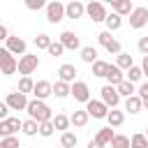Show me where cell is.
Segmentation results:
<instances>
[{"label":"cell","mask_w":148,"mask_h":148,"mask_svg":"<svg viewBox=\"0 0 148 148\" xmlns=\"http://www.w3.org/2000/svg\"><path fill=\"white\" fill-rule=\"evenodd\" d=\"M76 74H79V72H76V67H74V65H69V62H65V65H60V67H58V76H60L58 81H62V83H69V86H72V83L76 81Z\"/></svg>","instance_id":"obj_15"},{"label":"cell","mask_w":148,"mask_h":148,"mask_svg":"<svg viewBox=\"0 0 148 148\" xmlns=\"http://www.w3.org/2000/svg\"><path fill=\"white\" fill-rule=\"evenodd\" d=\"M39 67V56H35V53H25V56H21L18 58V74H23V76H30L35 69Z\"/></svg>","instance_id":"obj_3"},{"label":"cell","mask_w":148,"mask_h":148,"mask_svg":"<svg viewBox=\"0 0 148 148\" xmlns=\"http://www.w3.org/2000/svg\"><path fill=\"white\" fill-rule=\"evenodd\" d=\"M109 53H113V56H118V53H123V46H120V42L118 39H113V42H109L106 46H104Z\"/></svg>","instance_id":"obj_40"},{"label":"cell","mask_w":148,"mask_h":148,"mask_svg":"<svg viewBox=\"0 0 148 148\" xmlns=\"http://www.w3.org/2000/svg\"><path fill=\"white\" fill-rule=\"evenodd\" d=\"M88 120H90V116L86 113V109H76V111L69 116V125H74V127H86Z\"/></svg>","instance_id":"obj_20"},{"label":"cell","mask_w":148,"mask_h":148,"mask_svg":"<svg viewBox=\"0 0 148 148\" xmlns=\"http://www.w3.org/2000/svg\"><path fill=\"white\" fill-rule=\"evenodd\" d=\"M32 88H35V81H32L30 76H21V81H18V92H21V95H28V92H32Z\"/></svg>","instance_id":"obj_31"},{"label":"cell","mask_w":148,"mask_h":148,"mask_svg":"<svg viewBox=\"0 0 148 148\" xmlns=\"http://www.w3.org/2000/svg\"><path fill=\"white\" fill-rule=\"evenodd\" d=\"M25 111H28L30 120H35L37 125H39V123H49V120H53V111H51V106H49L46 102H39V99H28Z\"/></svg>","instance_id":"obj_1"},{"label":"cell","mask_w":148,"mask_h":148,"mask_svg":"<svg viewBox=\"0 0 148 148\" xmlns=\"http://www.w3.org/2000/svg\"><path fill=\"white\" fill-rule=\"evenodd\" d=\"M86 14H88L95 23H102V21L106 18V7H104L102 2H95V0H92V2L86 5Z\"/></svg>","instance_id":"obj_12"},{"label":"cell","mask_w":148,"mask_h":148,"mask_svg":"<svg viewBox=\"0 0 148 148\" xmlns=\"http://www.w3.org/2000/svg\"><path fill=\"white\" fill-rule=\"evenodd\" d=\"M143 106H141V99L136 97V95H132V97H127L125 99V111H130V113H139Z\"/></svg>","instance_id":"obj_29"},{"label":"cell","mask_w":148,"mask_h":148,"mask_svg":"<svg viewBox=\"0 0 148 148\" xmlns=\"http://www.w3.org/2000/svg\"><path fill=\"white\" fill-rule=\"evenodd\" d=\"M141 79H143V72H141V67L132 65V67L127 69V76H125V81H130V83H136V81H141Z\"/></svg>","instance_id":"obj_30"},{"label":"cell","mask_w":148,"mask_h":148,"mask_svg":"<svg viewBox=\"0 0 148 148\" xmlns=\"http://www.w3.org/2000/svg\"><path fill=\"white\" fill-rule=\"evenodd\" d=\"M51 95H56L58 99H65L67 95H69V83H62V81H56L53 83V92Z\"/></svg>","instance_id":"obj_28"},{"label":"cell","mask_w":148,"mask_h":148,"mask_svg":"<svg viewBox=\"0 0 148 148\" xmlns=\"http://www.w3.org/2000/svg\"><path fill=\"white\" fill-rule=\"evenodd\" d=\"M88 148H104V146H102L99 141H95V139H90V141H88Z\"/></svg>","instance_id":"obj_47"},{"label":"cell","mask_w":148,"mask_h":148,"mask_svg":"<svg viewBox=\"0 0 148 148\" xmlns=\"http://www.w3.org/2000/svg\"><path fill=\"white\" fill-rule=\"evenodd\" d=\"M46 51H49V56H53V58H60V56L65 53V49H62L60 42H51V46H49Z\"/></svg>","instance_id":"obj_38"},{"label":"cell","mask_w":148,"mask_h":148,"mask_svg":"<svg viewBox=\"0 0 148 148\" xmlns=\"http://www.w3.org/2000/svg\"><path fill=\"white\" fill-rule=\"evenodd\" d=\"M7 37H9V30H7V25L0 23V42H7Z\"/></svg>","instance_id":"obj_45"},{"label":"cell","mask_w":148,"mask_h":148,"mask_svg":"<svg viewBox=\"0 0 148 148\" xmlns=\"http://www.w3.org/2000/svg\"><path fill=\"white\" fill-rule=\"evenodd\" d=\"M146 139H148V130H146Z\"/></svg>","instance_id":"obj_49"},{"label":"cell","mask_w":148,"mask_h":148,"mask_svg":"<svg viewBox=\"0 0 148 148\" xmlns=\"http://www.w3.org/2000/svg\"><path fill=\"white\" fill-rule=\"evenodd\" d=\"M25 7L30 12H39V9H46V2L44 0H25Z\"/></svg>","instance_id":"obj_39"},{"label":"cell","mask_w":148,"mask_h":148,"mask_svg":"<svg viewBox=\"0 0 148 148\" xmlns=\"http://www.w3.org/2000/svg\"><path fill=\"white\" fill-rule=\"evenodd\" d=\"M76 143H79V139H76L74 132H62L60 134V148H76Z\"/></svg>","instance_id":"obj_25"},{"label":"cell","mask_w":148,"mask_h":148,"mask_svg":"<svg viewBox=\"0 0 148 148\" xmlns=\"http://www.w3.org/2000/svg\"><path fill=\"white\" fill-rule=\"evenodd\" d=\"M16 69H18V60H16L5 46H0V74L9 76V74H14Z\"/></svg>","instance_id":"obj_2"},{"label":"cell","mask_w":148,"mask_h":148,"mask_svg":"<svg viewBox=\"0 0 148 148\" xmlns=\"http://www.w3.org/2000/svg\"><path fill=\"white\" fill-rule=\"evenodd\" d=\"M37 127H39V125H37L35 120H30V118L21 123V132H23L25 136H35V134H37Z\"/></svg>","instance_id":"obj_32"},{"label":"cell","mask_w":148,"mask_h":148,"mask_svg":"<svg viewBox=\"0 0 148 148\" xmlns=\"http://www.w3.org/2000/svg\"><path fill=\"white\" fill-rule=\"evenodd\" d=\"M5 49L12 56H25V39L23 37H16V35H9L7 42H5Z\"/></svg>","instance_id":"obj_11"},{"label":"cell","mask_w":148,"mask_h":148,"mask_svg":"<svg viewBox=\"0 0 148 148\" xmlns=\"http://www.w3.org/2000/svg\"><path fill=\"white\" fill-rule=\"evenodd\" d=\"M136 49H139V53H141V56H148V35L139 39V44H136Z\"/></svg>","instance_id":"obj_43"},{"label":"cell","mask_w":148,"mask_h":148,"mask_svg":"<svg viewBox=\"0 0 148 148\" xmlns=\"http://www.w3.org/2000/svg\"><path fill=\"white\" fill-rule=\"evenodd\" d=\"M69 95H72L76 102H83V104L90 102V88H88L86 81H74V83L69 86Z\"/></svg>","instance_id":"obj_6"},{"label":"cell","mask_w":148,"mask_h":148,"mask_svg":"<svg viewBox=\"0 0 148 148\" xmlns=\"http://www.w3.org/2000/svg\"><path fill=\"white\" fill-rule=\"evenodd\" d=\"M141 106H143V109H148V97H143V99H141Z\"/></svg>","instance_id":"obj_48"},{"label":"cell","mask_w":148,"mask_h":148,"mask_svg":"<svg viewBox=\"0 0 148 148\" xmlns=\"http://www.w3.org/2000/svg\"><path fill=\"white\" fill-rule=\"evenodd\" d=\"M5 104L9 106V111H25V106H28V95H21L18 90H16V92H9L7 99H5Z\"/></svg>","instance_id":"obj_10"},{"label":"cell","mask_w":148,"mask_h":148,"mask_svg":"<svg viewBox=\"0 0 148 148\" xmlns=\"http://www.w3.org/2000/svg\"><path fill=\"white\" fill-rule=\"evenodd\" d=\"M5 118H9V106L5 102H0V120H5Z\"/></svg>","instance_id":"obj_44"},{"label":"cell","mask_w":148,"mask_h":148,"mask_svg":"<svg viewBox=\"0 0 148 148\" xmlns=\"http://www.w3.org/2000/svg\"><path fill=\"white\" fill-rule=\"evenodd\" d=\"M81 60L88 62V65L97 62V49L95 46H81Z\"/></svg>","instance_id":"obj_23"},{"label":"cell","mask_w":148,"mask_h":148,"mask_svg":"<svg viewBox=\"0 0 148 148\" xmlns=\"http://www.w3.org/2000/svg\"><path fill=\"white\" fill-rule=\"evenodd\" d=\"M51 42H53V39H51V35H46V32H39V35L35 37V46H37V49H44V51L51 46Z\"/></svg>","instance_id":"obj_34"},{"label":"cell","mask_w":148,"mask_h":148,"mask_svg":"<svg viewBox=\"0 0 148 148\" xmlns=\"http://www.w3.org/2000/svg\"><path fill=\"white\" fill-rule=\"evenodd\" d=\"M106 69H109V62H104V60H97V62H92V76H99V79H104V76H106Z\"/></svg>","instance_id":"obj_35"},{"label":"cell","mask_w":148,"mask_h":148,"mask_svg":"<svg viewBox=\"0 0 148 148\" xmlns=\"http://www.w3.org/2000/svg\"><path fill=\"white\" fill-rule=\"evenodd\" d=\"M51 123H53V130H60V132H69V116H65V113H56Z\"/></svg>","instance_id":"obj_21"},{"label":"cell","mask_w":148,"mask_h":148,"mask_svg":"<svg viewBox=\"0 0 148 148\" xmlns=\"http://www.w3.org/2000/svg\"><path fill=\"white\" fill-rule=\"evenodd\" d=\"M116 90H118V95H120V97H125V99H127V97H132V95L136 92L134 83H130V81H123V83H118V86H116Z\"/></svg>","instance_id":"obj_26"},{"label":"cell","mask_w":148,"mask_h":148,"mask_svg":"<svg viewBox=\"0 0 148 148\" xmlns=\"http://www.w3.org/2000/svg\"><path fill=\"white\" fill-rule=\"evenodd\" d=\"M106 123H109L111 130H113V127H120V125L125 123V111H120V109H109V113H106Z\"/></svg>","instance_id":"obj_19"},{"label":"cell","mask_w":148,"mask_h":148,"mask_svg":"<svg viewBox=\"0 0 148 148\" xmlns=\"http://www.w3.org/2000/svg\"><path fill=\"white\" fill-rule=\"evenodd\" d=\"M143 25H148V7H134L130 14V28L139 30Z\"/></svg>","instance_id":"obj_9"},{"label":"cell","mask_w":148,"mask_h":148,"mask_svg":"<svg viewBox=\"0 0 148 148\" xmlns=\"http://www.w3.org/2000/svg\"><path fill=\"white\" fill-rule=\"evenodd\" d=\"M86 14V5L79 0H72L65 5V18H81Z\"/></svg>","instance_id":"obj_17"},{"label":"cell","mask_w":148,"mask_h":148,"mask_svg":"<svg viewBox=\"0 0 148 148\" xmlns=\"http://www.w3.org/2000/svg\"><path fill=\"white\" fill-rule=\"evenodd\" d=\"M113 134H116V132H113V130H111V127L106 125V127H102V130L97 132V136H95V141H99L102 146H106V143H111V139H113Z\"/></svg>","instance_id":"obj_27"},{"label":"cell","mask_w":148,"mask_h":148,"mask_svg":"<svg viewBox=\"0 0 148 148\" xmlns=\"http://www.w3.org/2000/svg\"><path fill=\"white\" fill-rule=\"evenodd\" d=\"M0 148H2V143H0Z\"/></svg>","instance_id":"obj_50"},{"label":"cell","mask_w":148,"mask_h":148,"mask_svg":"<svg viewBox=\"0 0 148 148\" xmlns=\"http://www.w3.org/2000/svg\"><path fill=\"white\" fill-rule=\"evenodd\" d=\"M60 44H62V49L67 51H81V39H79V35L74 32V30H65V32H60V39H58Z\"/></svg>","instance_id":"obj_8"},{"label":"cell","mask_w":148,"mask_h":148,"mask_svg":"<svg viewBox=\"0 0 148 148\" xmlns=\"http://www.w3.org/2000/svg\"><path fill=\"white\" fill-rule=\"evenodd\" d=\"M86 113H88V116H92V118H106L109 109L104 106V102H99V99H92V97H90V102L86 104Z\"/></svg>","instance_id":"obj_14"},{"label":"cell","mask_w":148,"mask_h":148,"mask_svg":"<svg viewBox=\"0 0 148 148\" xmlns=\"http://www.w3.org/2000/svg\"><path fill=\"white\" fill-rule=\"evenodd\" d=\"M111 148H130V136H125V134H113Z\"/></svg>","instance_id":"obj_36"},{"label":"cell","mask_w":148,"mask_h":148,"mask_svg":"<svg viewBox=\"0 0 148 148\" xmlns=\"http://www.w3.org/2000/svg\"><path fill=\"white\" fill-rule=\"evenodd\" d=\"M46 21L53 23V25L60 23V21H65V5L58 2V0L49 2V5H46Z\"/></svg>","instance_id":"obj_5"},{"label":"cell","mask_w":148,"mask_h":148,"mask_svg":"<svg viewBox=\"0 0 148 148\" xmlns=\"http://www.w3.org/2000/svg\"><path fill=\"white\" fill-rule=\"evenodd\" d=\"M104 23H106V30L109 32H116V30H120V25H123V18L118 16V14H106V18H104Z\"/></svg>","instance_id":"obj_22"},{"label":"cell","mask_w":148,"mask_h":148,"mask_svg":"<svg viewBox=\"0 0 148 148\" xmlns=\"http://www.w3.org/2000/svg\"><path fill=\"white\" fill-rule=\"evenodd\" d=\"M132 9H134L132 0H111V12H113V14H118L120 18H123V16H130V14H132Z\"/></svg>","instance_id":"obj_16"},{"label":"cell","mask_w":148,"mask_h":148,"mask_svg":"<svg viewBox=\"0 0 148 148\" xmlns=\"http://www.w3.org/2000/svg\"><path fill=\"white\" fill-rule=\"evenodd\" d=\"M21 123H23V120H18L16 116H9V118L0 120V139L14 136V134H16L18 130H21Z\"/></svg>","instance_id":"obj_7"},{"label":"cell","mask_w":148,"mask_h":148,"mask_svg":"<svg viewBox=\"0 0 148 148\" xmlns=\"http://www.w3.org/2000/svg\"><path fill=\"white\" fill-rule=\"evenodd\" d=\"M51 92H53V83L51 81H35V88H32V95H35V99H39V102H44L46 97H51Z\"/></svg>","instance_id":"obj_13"},{"label":"cell","mask_w":148,"mask_h":148,"mask_svg":"<svg viewBox=\"0 0 148 148\" xmlns=\"http://www.w3.org/2000/svg\"><path fill=\"white\" fill-rule=\"evenodd\" d=\"M53 123L49 120V123H39V127H37V134L39 136H44V139H49V136H53Z\"/></svg>","instance_id":"obj_37"},{"label":"cell","mask_w":148,"mask_h":148,"mask_svg":"<svg viewBox=\"0 0 148 148\" xmlns=\"http://www.w3.org/2000/svg\"><path fill=\"white\" fill-rule=\"evenodd\" d=\"M113 65H116L118 69H130V67L134 65V60H132V56H130V53H125V51H123V53H118V56H116V62H113Z\"/></svg>","instance_id":"obj_24"},{"label":"cell","mask_w":148,"mask_h":148,"mask_svg":"<svg viewBox=\"0 0 148 148\" xmlns=\"http://www.w3.org/2000/svg\"><path fill=\"white\" fill-rule=\"evenodd\" d=\"M130 148H148L146 134H132L130 136Z\"/></svg>","instance_id":"obj_33"},{"label":"cell","mask_w":148,"mask_h":148,"mask_svg":"<svg viewBox=\"0 0 148 148\" xmlns=\"http://www.w3.org/2000/svg\"><path fill=\"white\" fill-rule=\"evenodd\" d=\"M0 143H2V148H21V143H18V139H16V136L0 139Z\"/></svg>","instance_id":"obj_41"},{"label":"cell","mask_w":148,"mask_h":148,"mask_svg":"<svg viewBox=\"0 0 148 148\" xmlns=\"http://www.w3.org/2000/svg\"><path fill=\"white\" fill-rule=\"evenodd\" d=\"M99 102H104V106L106 109H118V104H120V95H118V90L113 88V86H102L99 88Z\"/></svg>","instance_id":"obj_4"},{"label":"cell","mask_w":148,"mask_h":148,"mask_svg":"<svg viewBox=\"0 0 148 148\" xmlns=\"http://www.w3.org/2000/svg\"><path fill=\"white\" fill-rule=\"evenodd\" d=\"M97 42H99L102 46H106L109 42H113V37H111V32H109V30H102V32L97 35Z\"/></svg>","instance_id":"obj_42"},{"label":"cell","mask_w":148,"mask_h":148,"mask_svg":"<svg viewBox=\"0 0 148 148\" xmlns=\"http://www.w3.org/2000/svg\"><path fill=\"white\" fill-rule=\"evenodd\" d=\"M104 79L109 81V86H113V88H116L118 83H123V81H125V74H123V69H118L116 65H111V62H109V69H106V76H104Z\"/></svg>","instance_id":"obj_18"},{"label":"cell","mask_w":148,"mask_h":148,"mask_svg":"<svg viewBox=\"0 0 148 148\" xmlns=\"http://www.w3.org/2000/svg\"><path fill=\"white\" fill-rule=\"evenodd\" d=\"M141 72H143V76H148V56H143V60H141Z\"/></svg>","instance_id":"obj_46"}]
</instances>
